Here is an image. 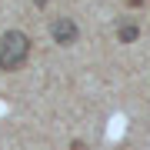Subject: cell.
Segmentation results:
<instances>
[{"label": "cell", "instance_id": "obj_3", "mask_svg": "<svg viewBox=\"0 0 150 150\" xmlns=\"http://www.w3.org/2000/svg\"><path fill=\"white\" fill-rule=\"evenodd\" d=\"M137 37H140V27H137V23L127 20V23H120V27H117V40H120V43H134Z\"/></svg>", "mask_w": 150, "mask_h": 150}, {"label": "cell", "instance_id": "obj_2", "mask_svg": "<svg viewBox=\"0 0 150 150\" xmlns=\"http://www.w3.org/2000/svg\"><path fill=\"white\" fill-rule=\"evenodd\" d=\"M50 37H54L60 47H70V43H77V37H80V27H77L74 17H57V20L50 23Z\"/></svg>", "mask_w": 150, "mask_h": 150}, {"label": "cell", "instance_id": "obj_5", "mask_svg": "<svg viewBox=\"0 0 150 150\" xmlns=\"http://www.w3.org/2000/svg\"><path fill=\"white\" fill-rule=\"evenodd\" d=\"M147 0H127V7H144Z\"/></svg>", "mask_w": 150, "mask_h": 150}, {"label": "cell", "instance_id": "obj_1", "mask_svg": "<svg viewBox=\"0 0 150 150\" xmlns=\"http://www.w3.org/2000/svg\"><path fill=\"white\" fill-rule=\"evenodd\" d=\"M30 57V37L23 30H7L0 37V70L4 74H13L27 64Z\"/></svg>", "mask_w": 150, "mask_h": 150}, {"label": "cell", "instance_id": "obj_4", "mask_svg": "<svg viewBox=\"0 0 150 150\" xmlns=\"http://www.w3.org/2000/svg\"><path fill=\"white\" fill-rule=\"evenodd\" d=\"M70 150H87V144H83V140H74V144H70Z\"/></svg>", "mask_w": 150, "mask_h": 150}, {"label": "cell", "instance_id": "obj_6", "mask_svg": "<svg viewBox=\"0 0 150 150\" xmlns=\"http://www.w3.org/2000/svg\"><path fill=\"white\" fill-rule=\"evenodd\" d=\"M33 4H37V7H47V4H50V0H33Z\"/></svg>", "mask_w": 150, "mask_h": 150}]
</instances>
